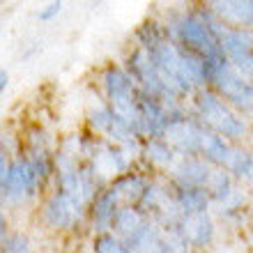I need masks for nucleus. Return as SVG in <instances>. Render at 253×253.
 Instances as JSON below:
<instances>
[{"label": "nucleus", "instance_id": "nucleus-1", "mask_svg": "<svg viewBox=\"0 0 253 253\" xmlns=\"http://www.w3.org/2000/svg\"><path fill=\"white\" fill-rule=\"evenodd\" d=\"M212 23L214 14L207 9V5H189L184 9H170L168 19L164 21L168 40L203 62L205 85L226 65V58L221 53Z\"/></svg>", "mask_w": 253, "mask_h": 253}, {"label": "nucleus", "instance_id": "nucleus-2", "mask_svg": "<svg viewBox=\"0 0 253 253\" xmlns=\"http://www.w3.org/2000/svg\"><path fill=\"white\" fill-rule=\"evenodd\" d=\"M187 108L205 129H210L212 133L221 136L223 140L233 143V145H240L244 136L249 133V122L242 120L240 115L207 85L196 90L189 97Z\"/></svg>", "mask_w": 253, "mask_h": 253}, {"label": "nucleus", "instance_id": "nucleus-3", "mask_svg": "<svg viewBox=\"0 0 253 253\" xmlns=\"http://www.w3.org/2000/svg\"><path fill=\"white\" fill-rule=\"evenodd\" d=\"M101 94L104 104L113 111L140 140V115H138V87L122 65H108L101 72Z\"/></svg>", "mask_w": 253, "mask_h": 253}, {"label": "nucleus", "instance_id": "nucleus-4", "mask_svg": "<svg viewBox=\"0 0 253 253\" xmlns=\"http://www.w3.org/2000/svg\"><path fill=\"white\" fill-rule=\"evenodd\" d=\"M214 35L226 62L235 74L253 83V30H233L216 21L214 16Z\"/></svg>", "mask_w": 253, "mask_h": 253}, {"label": "nucleus", "instance_id": "nucleus-5", "mask_svg": "<svg viewBox=\"0 0 253 253\" xmlns=\"http://www.w3.org/2000/svg\"><path fill=\"white\" fill-rule=\"evenodd\" d=\"M207 87L219 94L242 120H253V83L244 81L240 74H235L228 62L207 81Z\"/></svg>", "mask_w": 253, "mask_h": 253}, {"label": "nucleus", "instance_id": "nucleus-6", "mask_svg": "<svg viewBox=\"0 0 253 253\" xmlns=\"http://www.w3.org/2000/svg\"><path fill=\"white\" fill-rule=\"evenodd\" d=\"M42 191L40 177L35 173L33 164L23 157L16 154L9 166H7L5 180H2V189H0V198L9 203V205H23L28 200H35Z\"/></svg>", "mask_w": 253, "mask_h": 253}, {"label": "nucleus", "instance_id": "nucleus-7", "mask_svg": "<svg viewBox=\"0 0 253 253\" xmlns=\"http://www.w3.org/2000/svg\"><path fill=\"white\" fill-rule=\"evenodd\" d=\"M85 207L79 205L76 200H72L67 193L58 191V189L48 193L42 205V219L53 230H74L85 216Z\"/></svg>", "mask_w": 253, "mask_h": 253}, {"label": "nucleus", "instance_id": "nucleus-8", "mask_svg": "<svg viewBox=\"0 0 253 253\" xmlns=\"http://www.w3.org/2000/svg\"><path fill=\"white\" fill-rule=\"evenodd\" d=\"M177 230L182 233L191 251H205L207 247H212L214 237H216V221H214L212 212L182 214Z\"/></svg>", "mask_w": 253, "mask_h": 253}, {"label": "nucleus", "instance_id": "nucleus-9", "mask_svg": "<svg viewBox=\"0 0 253 253\" xmlns=\"http://www.w3.org/2000/svg\"><path fill=\"white\" fill-rule=\"evenodd\" d=\"M205 5L226 28L253 30V0H212Z\"/></svg>", "mask_w": 253, "mask_h": 253}, {"label": "nucleus", "instance_id": "nucleus-10", "mask_svg": "<svg viewBox=\"0 0 253 253\" xmlns=\"http://www.w3.org/2000/svg\"><path fill=\"white\" fill-rule=\"evenodd\" d=\"M212 168L207 161L200 157H180L166 175V180L173 187H189V189H205V182L212 173Z\"/></svg>", "mask_w": 253, "mask_h": 253}, {"label": "nucleus", "instance_id": "nucleus-11", "mask_svg": "<svg viewBox=\"0 0 253 253\" xmlns=\"http://www.w3.org/2000/svg\"><path fill=\"white\" fill-rule=\"evenodd\" d=\"M177 159H180L177 152H175L164 138H145L143 145H140V159L138 161L145 166V170L150 175L166 177Z\"/></svg>", "mask_w": 253, "mask_h": 253}, {"label": "nucleus", "instance_id": "nucleus-12", "mask_svg": "<svg viewBox=\"0 0 253 253\" xmlns=\"http://www.w3.org/2000/svg\"><path fill=\"white\" fill-rule=\"evenodd\" d=\"M118 207H120V200H118L113 189L106 184V187L94 196V200L87 205V212H85L94 235L108 233V230H111V223H113V216H115V212H118Z\"/></svg>", "mask_w": 253, "mask_h": 253}, {"label": "nucleus", "instance_id": "nucleus-13", "mask_svg": "<svg viewBox=\"0 0 253 253\" xmlns=\"http://www.w3.org/2000/svg\"><path fill=\"white\" fill-rule=\"evenodd\" d=\"M233 152V143L223 140L221 136L212 133L210 129L200 125V133H198V157L203 161H207L214 168H223L226 166L228 157Z\"/></svg>", "mask_w": 253, "mask_h": 253}, {"label": "nucleus", "instance_id": "nucleus-14", "mask_svg": "<svg viewBox=\"0 0 253 253\" xmlns=\"http://www.w3.org/2000/svg\"><path fill=\"white\" fill-rule=\"evenodd\" d=\"M147 223H150V221L145 219V214L140 212L138 207L120 205L118 212H115V216H113V223H111V233H113L115 237H120V240L126 244V242L133 240Z\"/></svg>", "mask_w": 253, "mask_h": 253}, {"label": "nucleus", "instance_id": "nucleus-15", "mask_svg": "<svg viewBox=\"0 0 253 253\" xmlns=\"http://www.w3.org/2000/svg\"><path fill=\"white\" fill-rule=\"evenodd\" d=\"M237 187H240V184H237L223 168H212V173H210V177H207L203 191L207 193L210 205H219V203H223V200L230 198V193H233Z\"/></svg>", "mask_w": 253, "mask_h": 253}, {"label": "nucleus", "instance_id": "nucleus-16", "mask_svg": "<svg viewBox=\"0 0 253 253\" xmlns=\"http://www.w3.org/2000/svg\"><path fill=\"white\" fill-rule=\"evenodd\" d=\"M173 187V184H170ZM175 200L182 214H198V212H210V198L203 189H189V187H173Z\"/></svg>", "mask_w": 253, "mask_h": 253}, {"label": "nucleus", "instance_id": "nucleus-17", "mask_svg": "<svg viewBox=\"0 0 253 253\" xmlns=\"http://www.w3.org/2000/svg\"><path fill=\"white\" fill-rule=\"evenodd\" d=\"M166 28H164V21L157 19H147L143 21L136 30V46L143 48V51H150L152 46H157L161 40H166Z\"/></svg>", "mask_w": 253, "mask_h": 253}, {"label": "nucleus", "instance_id": "nucleus-18", "mask_svg": "<svg viewBox=\"0 0 253 253\" xmlns=\"http://www.w3.org/2000/svg\"><path fill=\"white\" fill-rule=\"evenodd\" d=\"M159 230V240H161V249L164 253H191L189 244L184 242L182 233L175 228H157Z\"/></svg>", "mask_w": 253, "mask_h": 253}, {"label": "nucleus", "instance_id": "nucleus-19", "mask_svg": "<svg viewBox=\"0 0 253 253\" xmlns=\"http://www.w3.org/2000/svg\"><path fill=\"white\" fill-rule=\"evenodd\" d=\"M92 253H129V247L108 230L92 235Z\"/></svg>", "mask_w": 253, "mask_h": 253}, {"label": "nucleus", "instance_id": "nucleus-20", "mask_svg": "<svg viewBox=\"0 0 253 253\" xmlns=\"http://www.w3.org/2000/svg\"><path fill=\"white\" fill-rule=\"evenodd\" d=\"M33 244L23 233H5L0 237V253H30Z\"/></svg>", "mask_w": 253, "mask_h": 253}, {"label": "nucleus", "instance_id": "nucleus-21", "mask_svg": "<svg viewBox=\"0 0 253 253\" xmlns=\"http://www.w3.org/2000/svg\"><path fill=\"white\" fill-rule=\"evenodd\" d=\"M60 12H62V2H48V5H44L40 12H37V19L48 23V21H53Z\"/></svg>", "mask_w": 253, "mask_h": 253}, {"label": "nucleus", "instance_id": "nucleus-22", "mask_svg": "<svg viewBox=\"0 0 253 253\" xmlns=\"http://www.w3.org/2000/svg\"><path fill=\"white\" fill-rule=\"evenodd\" d=\"M240 184H249V187H253V150L249 152V166H247V173H244V177H242Z\"/></svg>", "mask_w": 253, "mask_h": 253}, {"label": "nucleus", "instance_id": "nucleus-23", "mask_svg": "<svg viewBox=\"0 0 253 253\" xmlns=\"http://www.w3.org/2000/svg\"><path fill=\"white\" fill-rule=\"evenodd\" d=\"M5 87H7V72H2V69H0V92H2Z\"/></svg>", "mask_w": 253, "mask_h": 253}]
</instances>
